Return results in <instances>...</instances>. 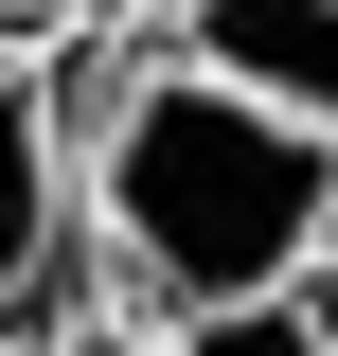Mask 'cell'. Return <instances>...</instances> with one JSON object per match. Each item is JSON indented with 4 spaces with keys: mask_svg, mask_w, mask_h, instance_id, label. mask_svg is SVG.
<instances>
[{
    "mask_svg": "<svg viewBox=\"0 0 338 356\" xmlns=\"http://www.w3.org/2000/svg\"><path fill=\"white\" fill-rule=\"evenodd\" d=\"M72 214H89V285L107 321H196V303H267L338 250V143L267 125L250 89L178 72L161 36L72 72Z\"/></svg>",
    "mask_w": 338,
    "mask_h": 356,
    "instance_id": "cell-1",
    "label": "cell"
},
{
    "mask_svg": "<svg viewBox=\"0 0 338 356\" xmlns=\"http://www.w3.org/2000/svg\"><path fill=\"white\" fill-rule=\"evenodd\" d=\"M72 321H107L89 214H72V89L54 54H0V356H54Z\"/></svg>",
    "mask_w": 338,
    "mask_h": 356,
    "instance_id": "cell-2",
    "label": "cell"
},
{
    "mask_svg": "<svg viewBox=\"0 0 338 356\" xmlns=\"http://www.w3.org/2000/svg\"><path fill=\"white\" fill-rule=\"evenodd\" d=\"M161 54L214 89H250L267 125L338 143V0H161Z\"/></svg>",
    "mask_w": 338,
    "mask_h": 356,
    "instance_id": "cell-3",
    "label": "cell"
},
{
    "mask_svg": "<svg viewBox=\"0 0 338 356\" xmlns=\"http://www.w3.org/2000/svg\"><path fill=\"white\" fill-rule=\"evenodd\" d=\"M143 356H321V303L267 285V303H196V321H143Z\"/></svg>",
    "mask_w": 338,
    "mask_h": 356,
    "instance_id": "cell-4",
    "label": "cell"
},
{
    "mask_svg": "<svg viewBox=\"0 0 338 356\" xmlns=\"http://www.w3.org/2000/svg\"><path fill=\"white\" fill-rule=\"evenodd\" d=\"M89 18H107V0H0V54H72Z\"/></svg>",
    "mask_w": 338,
    "mask_h": 356,
    "instance_id": "cell-5",
    "label": "cell"
},
{
    "mask_svg": "<svg viewBox=\"0 0 338 356\" xmlns=\"http://www.w3.org/2000/svg\"><path fill=\"white\" fill-rule=\"evenodd\" d=\"M54 356H143V321H72V339H54Z\"/></svg>",
    "mask_w": 338,
    "mask_h": 356,
    "instance_id": "cell-6",
    "label": "cell"
}]
</instances>
